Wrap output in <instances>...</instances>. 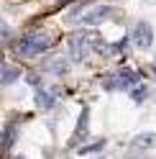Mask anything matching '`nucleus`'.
<instances>
[{"label": "nucleus", "instance_id": "nucleus-1", "mask_svg": "<svg viewBox=\"0 0 156 159\" xmlns=\"http://www.w3.org/2000/svg\"><path fill=\"white\" fill-rule=\"evenodd\" d=\"M54 39L51 36H41V34H28L23 39H18L15 41V54L18 57H38L44 54L49 46H51Z\"/></svg>", "mask_w": 156, "mask_h": 159}, {"label": "nucleus", "instance_id": "nucleus-2", "mask_svg": "<svg viewBox=\"0 0 156 159\" xmlns=\"http://www.w3.org/2000/svg\"><path fill=\"white\" fill-rule=\"evenodd\" d=\"M90 44H100V39L95 34H74L69 39V57L74 62H82L87 57V52H90Z\"/></svg>", "mask_w": 156, "mask_h": 159}, {"label": "nucleus", "instance_id": "nucleus-3", "mask_svg": "<svg viewBox=\"0 0 156 159\" xmlns=\"http://www.w3.org/2000/svg\"><path fill=\"white\" fill-rule=\"evenodd\" d=\"M151 41H154L151 26L149 23H136V28H133V44L138 46V49H149Z\"/></svg>", "mask_w": 156, "mask_h": 159}, {"label": "nucleus", "instance_id": "nucleus-4", "mask_svg": "<svg viewBox=\"0 0 156 159\" xmlns=\"http://www.w3.org/2000/svg\"><path fill=\"white\" fill-rule=\"evenodd\" d=\"M87 134H90V111H87V108H82L80 121H77V128H74V136H72L69 144H77V141H80V139H84Z\"/></svg>", "mask_w": 156, "mask_h": 159}, {"label": "nucleus", "instance_id": "nucleus-5", "mask_svg": "<svg viewBox=\"0 0 156 159\" xmlns=\"http://www.w3.org/2000/svg\"><path fill=\"white\" fill-rule=\"evenodd\" d=\"M110 16H113V8L102 5V8H95V11L84 13V16H82V23H87V26H95V23L105 21V18H110Z\"/></svg>", "mask_w": 156, "mask_h": 159}, {"label": "nucleus", "instance_id": "nucleus-6", "mask_svg": "<svg viewBox=\"0 0 156 159\" xmlns=\"http://www.w3.org/2000/svg\"><path fill=\"white\" fill-rule=\"evenodd\" d=\"M131 146L138 149V152H141V149H143V152H146V149H154L156 146V134H141V136H136L131 141Z\"/></svg>", "mask_w": 156, "mask_h": 159}, {"label": "nucleus", "instance_id": "nucleus-7", "mask_svg": "<svg viewBox=\"0 0 156 159\" xmlns=\"http://www.w3.org/2000/svg\"><path fill=\"white\" fill-rule=\"evenodd\" d=\"M18 75H21V69H18V67L0 62V85H8V82H13V80H18Z\"/></svg>", "mask_w": 156, "mask_h": 159}, {"label": "nucleus", "instance_id": "nucleus-8", "mask_svg": "<svg viewBox=\"0 0 156 159\" xmlns=\"http://www.w3.org/2000/svg\"><path fill=\"white\" fill-rule=\"evenodd\" d=\"M115 77H118V82H120V90H128L131 85L138 82V72H133V69H120Z\"/></svg>", "mask_w": 156, "mask_h": 159}, {"label": "nucleus", "instance_id": "nucleus-9", "mask_svg": "<svg viewBox=\"0 0 156 159\" xmlns=\"http://www.w3.org/2000/svg\"><path fill=\"white\" fill-rule=\"evenodd\" d=\"M105 146V141H102V139H97V141H92V144H84V146H80V149H77V154H92V152H100V149Z\"/></svg>", "mask_w": 156, "mask_h": 159}, {"label": "nucleus", "instance_id": "nucleus-10", "mask_svg": "<svg viewBox=\"0 0 156 159\" xmlns=\"http://www.w3.org/2000/svg\"><path fill=\"white\" fill-rule=\"evenodd\" d=\"M36 105H38V108H44V111H49V108L54 105V98H51V95H46L44 90H38V93H36Z\"/></svg>", "mask_w": 156, "mask_h": 159}, {"label": "nucleus", "instance_id": "nucleus-11", "mask_svg": "<svg viewBox=\"0 0 156 159\" xmlns=\"http://www.w3.org/2000/svg\"><path fill=\"white\" fill-rule=\"evenodd\" d=\"M46 69H51V72H67V59H62V57H54V59H49Z\"/></svg>", "mask_w": 156, "mask_h": 159}, {"label": "nucleus", "instance_id": "nucleus-12", "mask_svg": "<svg viewBox=\"0 0 156 159\" xmlns=\"http://www.w3.org/2000/svg\"><path fill=\"white\" fill-rule=\"evenodd\" d=\"M143 98H146V87H136V90H133V100H143Z\"/></svg>", "mask_w": 156, "mask_h": 159}, {"label": "nucleus", "instance_id": "nucleus-13", "mask_svg": "<svg viewBox=\"0 0 156 159\" xmlns=\"http://www.w3.org/2000/svg\"><path fill=\"white\" fill-rule=\"evenodd\" d=\"M8 36H11V31H8L5 26H0V39H8Z\"/></svg>", "mask_w": 156, "mask_h": 159}, {"label": "nucleus", "instance_id": "nucleus-14", "mask_svg": "<svg viewBox=\"0 0 156 159\" xmlns=\"http://www.w3.org/2000/svg\"><path fill=\"white\" fill-rule=\"evenodd\" d=\"M154 77H156V67H154Z\"/></svg>", "mask_w": 156, "mask_h": 159}, {"label": "nucleus", "instance_id": "nucleus-15", "mask_svg": "<svg viewBox=\"0 0 156 159\" xmlns=\"http://www.w3.org/2000/svg\"><path fill=\"white\" fill-rule=\"evenodd\" d=\"M15 159H23V157H15Z\"/></svg>", "mask_w": 156, "mask_h": 159}, {"label": "nucleus", "instance_id": "nucleus-16", "mask_svg": "<svg viewBox=\"0 0 156 159\" xmlns=\"http://www.w3.org/2000/svg\"><path fill=\"white\" fill-rule=\"evenodd\" d=\"M100 159H105V157H100Z\"/></svg>", "mask_w": 156, "mask_h": 159}, {"label": "nucleus", "instance_id": "nucleus-17", "mask_svg": "<svg viewBox=\"0 0 156 159\" xmlns=\"http://www.w3.org/2000/svg\"><path fill=\"white\" fill-rule=\"evenodd\" d=\"M151 3H154V0H151Z\"/></svg>", "mask_w": 156, "mask_h": 159}]
</instances>
